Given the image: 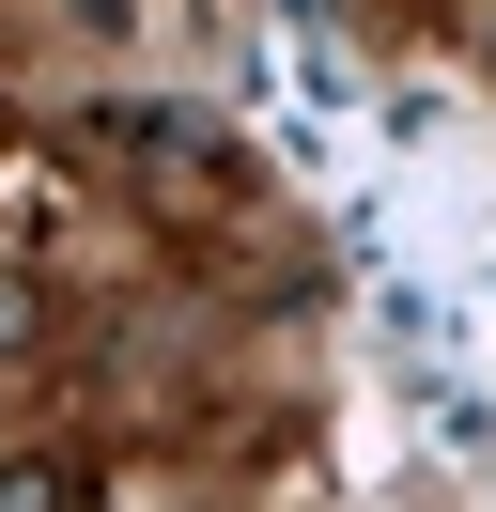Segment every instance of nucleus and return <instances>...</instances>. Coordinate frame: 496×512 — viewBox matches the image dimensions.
Listing matches in <instances>:
<instances>
[{"mask_svg": "<svg viewBox=\"0 0 496 512\" xmlns=\"http://www.w3.org/2000/svg\"><path fill=\"white\" fill-rule=\"evenodd\" d=\"M93 156H109V187L140 202L155 233L248 218V140L217 125V109H109V125H93Z\"/></svg>", "mask_w": 496, "mask_h": 512, "instance_id": "f257e3e1", "label": "nucleus"}, {"mask_svg": "<svg viewBox=\"0 0 496 512\" xmlns=\"http://www.w3.org/2000/svg\"><path fill=\"white\" fill-rule=\"evenodd\" d=\"M0 512H78V466H62V450H31V466H0Z\"/></svg>", "mask_w": 496, "mask_h": 512, "instance_id": "f03ea898", "label": "nucleus"}, {"mask_svg": "<svg viewBox=\"0 0 496 512\" xmlns=\"http://www.w3.org/2000/svg\"><path fill=\"white\" fill-rule=\"evenodd\" d=\"M31 326H47V295H31L16 264H0V342H31Z\"/></svg>", "mask_w": 496, "mask_h": 512, "instance_id": "7ed1b4c3", "label": "nucleus"}]
</instances>
